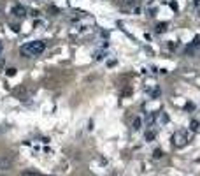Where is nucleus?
Listing matches in <instances>:
<instances>
[{"label": "nucleus", "mask_w": 200, "mask_h": 176, "mask_svg": "<svg viewBox=\"0 0 200 176\" xmlns=\"http://www.w3.org/2000/svg\"><path fill=\"white\" fill-rule=\"evenodd\" d=\"M11 164H12V162H11V158H9V157H5V158H2V160H0V169H9Z\"/></svg>", "instance_id": "nucleus-6"}, {"label": "nucleus", "mask_w": 200, "mask_h": 176, "mask_svg": "<svg viewBox=\"0 0 200 176\" xmlns=\"http://www.w3.org/2000/svg\"><path fill=\"white\" fill-rule=\"evenodd\" d=\"M167 30V23H158V25H156V32H158V34H161V32H165Z\"/></svg>", "instance_id": "nucleus-11"}, {"label": "nucleus", "mask_w": 200, "mask_h": 176, "mask_svg": "<svg viewBox=\"0 0 200 176\" xmlns=\"http://www.w3.org/2000/svg\"><path fill=\"white\" fill-rule=\"evenodd\" d=\"M153 157H155V158H160V157H161V150H155Z\"/></svg>", "instance_id": "nucleus-13"}, {"label": "nucleus", "mask_w": 200, "mask_h": 176, "mask_svg": "<svg viewBox=\"0 0 200 176\" xmlns=\"http://www.w3.org/2000/svg\"><path fill=\"white\" fill-rule=\"evenodd\" d=\"M195 4H200V0H195Z\"/></svg>", "instance_id": "nucleus-16"}, {"label": "nucleus", "mask_w": 200, "mask_h": 176, "mask_svg": "<svg viewBox=\"0 0 200 176\" xmlns=\"http://www.w3.org/2000/svg\"><path fill=\"white\" fill-rule=\"evenodd\" d=\"M188 141H190V134H188V130H177L176 134L172 136V145L177 146V148L186 146V145H188Z\"/></svg>", "instance_id": "nucleus-2"}, {"label": "nucleus", "mask_w": 200, "mask_h": 176, "mask_svg": "<svg viewBox=\"0 0 200 176\" xmlns=\"http://www.w3.org/2000/svg\"><path fill=\"white\" fill-rule=\"evenodd\" d=\"M0 55H2V42H0Z\"/></svg>", "instance_id": "nucleus-15"}, {"label": "nucleus", "mask_w": 200, "mask_h": 176, "mask_svg": "<svg viewBox=\"0 0 200 176\" xmlns=\"http://www.w3.org/2000/svg\"><path fill=\"white\" fill-rule=\"evenodd\" d=\"M21 176H40L39 173H35V171H25Z\"/></svg>", "instance_id": "nucleus-12"}, {"label": "nucleus", "mask_w": 200, "mask_h": 176, "mask_svg": "<svg viewBox=\"0 0 200 176\" xmlns=\"http://www.w3.org/2000/svg\"><path fill=\"white\" fill-rule=\"evenodd\" d=\"M12 14L16 16V18H25V14H27V9L20 5V4H16L14 7H12Z\"/></svg>", "instance_id": "nucleus-3"}, {"label": "nucleus", "mask_w": 200, "mask_h": 176, "mask_svg": "<svg viewBox=\"0 0 200 176\" xmlns=\"http://www.w3.org/2000/svg\"><path fill=\"white\" fill-rule=\"evenodd\" d=\"M155 136H156V130H148L146 132V141H153Z\"/></svg>", "instance_id": "nucleus-10"}, {"label": "nucleus", "mask_w": 200, "mask_h": 176, "mask_svg": "<svg viewBox=\"0 0 200 176\" xmlns=\"http://www.w3.org/2000/svg\"><path fill=\"white\" fill-rule=\"evenodd\" d=\"M156 122L160 125H163V123H169V114L165 113V111H160V113L156 114Z\"/></svg>", "instance_id": "nucleus-4"}, {"label": "nucleus", "mask_w": 200, "mask_h": 176, "mask_svg": "<svg viewBox=\"0 0 200 176\" xmlns=\"http://www.w3.org/2000/svg\"><path fill=\"white\" fill-rule=\"evenodd\" d=\"M140 123H142V120H140L139 116H135V118H133V122H132V129H133V130H139Z\"/></svg>", "instance_id": "nucleus-7"}, {"label": "nucleus", "mask_w": 200, "mask_h": 176, "mask_svg": "<svg viewBox=\"0 0 200 176\" xmlns=\"http://www.w3.org/2000/svg\"><path fill=\"white\" fill-rule=\"evenodd\" d=\"M195 48H200V37H195V41H193V44L188 48V51H193Z\"/></svg>", "instance_id": "nucleus-8"}, {"label": "nucleus", "mask_w": 200, "mask_h": 176, "mask_svg": "<svg viewBox=\"0 0 200 176\" xmlns=\"http://www.w3.org/2000/svg\"><path fill=\"white\" fill-rule=\"evenodd\" d=\"M105 55H107V46H104V48H100V50H97L93 56H95V60L98 62V60H102V58H104Z\"/></svg>", "instance_id": "nucleus-5"}, {"label": "nucleus", "mask_w": 200, "mask_h": 176, "mask_svg": "<svg viewBox=\"0 0 200 176\" xmlns=\"http://www.w3.org/2000/svg\"><path fill=\"white\" fill-rule=\"evenodd\" d=\"M44 50H46V44L42 41H28L20 48V53L23 56L32 58V56H39L40 53H44Z\"/></svg>", "instance_id": "nucleus-1"}, {"label": "nucleus", "mask_w": 200, "mask_h": 176, "mask_svg": "<svg viewBox=\"0 0 200 176\" xmlns=\"http://www.w3.org/2000/svg\"><path fill=\"white\" fill-rule=\"evenodd\" d=\"M16 74V69H7V76H14Z\"/></svg>", "instance_id": "nucleus-14"}, {"label": "nucleus", "mask_w": 200, "mask_h": 176, "mask_svg": "<svg viewBox=\"0 0 200 176\" xmlns=\"http://www.w3.org/2000/svg\"><path fill=\"white\" fill-rule=\"evenodd\" d=\"M198 120H191L190 122V130H193V132H195V130H198Z\"/></svg>", "instance_id": "nucleus-9"}]
</instances>
